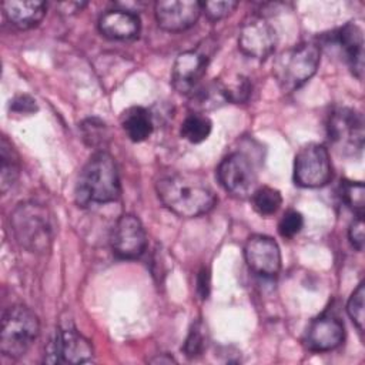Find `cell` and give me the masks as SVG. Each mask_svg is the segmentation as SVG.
Returning a JSON list of instances; mask_svg holds the SVG:
<instances>
[{
  "instance_id": "6da1fadb",
  "label": "cell",
  "mask_w": 365,
  "mask_h": 365,
  "mask_svg": "<svg viewBox=\"0 0 365 365\" xmlns=\"http://www.w3.org/2000/svg\"><path fill=\"white\" fill-rule=\"evenodd\" d=\"M160 201L181 218L207 214L217 202L215 194L204 178L190 173H171L155 182Z\"/></svg>"
},
{
  "instance_id": "7a4b0ae2",
  "label": "cell",
  "mask_w": 365,
  "mask_h": 365,
  "mask_svg": "<svg viewBox=\"0 0 365 365\" xmlns=\"http://www.w3.org/2000/svg\"><path fill=\"white\" fill-rule=\"evenodd\" d=\"M120 177L114 158L97 151L80 171L76 185V201L81 207L113 202L120 195Z\"/></svg>"
},
{
  "instance_id": "3957f363",
  "label": "cell",
  "mask_w": 365,
  "mask_h": 365,
  "mask_svg": "<svg viewBox=\"0 0 365 365\" xmlns=\"http://www.w3.org/2000/svg\"><path fill=\"white\" fill-rule=\"evenodd\" d=\"M11 232L19 245L33 254H44L54 238L53 218L48 208L34 201L20 202L10 214Z\"/></svg>"
},
{
  "instance_id": "277c9868",
  "label": "cell",
  "mask_w": 365,
  "mask_h": 365,
  "mask_svg": "<svg viewBox=\"0 0 365 365\" xmlns=\"http://www.w3.org/2000/svg\"><path fill=\"white\" fill-rule=\"evenodd\" d=\"M321 50L314 43H301L284 50L274 63V76L282 91L291 93L304 86L318 70Z\"/></svg>"
},
{
  "instance_id": "5b68a950",
  "label": "cell",
  "mask_w": 365,
  "mask_h": 365,
  "mask_svg": "<svg viewBox=\"0 0 365 365\" xmlns=\"http://www.w3.org/2000/svg\"><path fill=\"white\" fill-rule=\"evenodd\" d=\"M40 332L37 315L26 305L7 308L1 318L0 351L9 358L23 356L34 344Z\"/></svg>"
},
{
  "instance_id": "8992f818",
  "label": "cell",
  "mask_w": 365,
  "mask_h": 365,
  "mask_svg": "<svg viewBox=\"0 0 365 365\" xmlns=\"http://www.w3.org/2000/svg\"><path fill=\"white\" fill-rule=\"evenodd\" d=\"M329 141L344 155H358L364 148V118L349 107L332 111L328 121Z\"/></svg>"
},
{
  "instance_id": "52a82bcc",
  "label": "cell",
  "mask_w": 365,
  "mask_h": 365,
  "mask_svg": "<svg viewBox=\"0 0 365 365\" xmlns=\"http://www.w3.org/2000/svg\"><path fill=\"white\" fill-rule=\"evenodd\" d=\"M332 165L328 150L318 143L304 145L295 155L294 181L304 188H318L329 182Z\"/></svg>"
},
{
  "instance_id": "ba28073f",
  "label": "cell",
  "mask_w": 365,
  "mask_h": 365,
  "mask_svg": "<svg viewBox=\"0 0 365 365\" xmlns=\"http://www.w3.org/2000/svg\"><path fill=\"white\" fill-rule=\"evenodd\" d=\"M220 184L237 198H248L257 190V171L244 153L228 154L217 168Z\"/></svg>"
},
{
  "instance_id": "9c48e42d",
  "label": "cell",
  "mask_w": 365,
  "mask_h": 365,
  "mask_svg": "<svg viewBox=\"0 0 365 365\" xmlns=\"http://www.w3.org/2000/svg\"><path fill=\"white\" fill-rule=\"evenodd\" d=\"M94 356L91 342L74 327L67 325L57 329L47 346V362L56 364H87Z\"/></svg>"
},
{
  "instance_id": "30bf717a",
  "label": "cell",
  "mask_w": 365,
  "mask_h": 365,
  "mask_svg": "<svg viewBox=\"0 0 365 365\" xmlns=\"http://www.w3.org/2000/svg\"><path fill=\"white\" fill-rule=\"evenodd\" d=\"M111 250L121 259H135L147 248V235L141 221L133 214L121 215L111 231Z\"/></svg>"
},
{
  "instance_id": "8fae6325",
  "label": "cell",
  "mask_w": 365,
  "mask_h": 365,
  "mask_svg": "<svg viewBox=\"0 0 365 365\" xmlns=\"http://www.w3.org/2000/svg\"><path fill=\"white\" fill-rule=\"evenodd\" d=\"M277 46V31L264 17L254 16L248 19L238 36L240 50L252 58H267Z\"/></svg>"
},
{
  "instance_id": "7c38bea8",
  "label": "cell",
  "mask_w": 365,
  "mask_h": 365,
  "mask_svg": "<svg viewBox=\"0 0 365 365\" xmlns=\"http://www.w3.org/2000/svg\"><path fill=\"white\" fill-rule=\"evenodd\" d=\"M244 255L248 268L261 277L272 278L281 269L279 247L268 235H251L245 242Z\"/></svg>"
},
{
  "instance_id": "4fadbf2b",
  "label": "cell",
  "mask_w": 365,
  "mask_h": 365,
  "mask_svg": "<svg viewBox=\"0 0 365 365\" xmlns=\"http://www.w3.org/2000/svg\"><path fill=\"white\" fill-rule=\"evenodd\" d=\"M154 11L163 30L178 33L197 23L201 14V3L195 0H161L155 3Z\"/></svg>"
},
{
  "instance_id": "5bb4252c",
  "label": "cell",
  "mask_w": 365,
  "mask_h": 365,
  "mask_svg": "<svg viewBox=\"0 0 365 365\" xmlns=\"http://www.w3.org/2000/svg\"><path fill=\"white\" fill-rule=\"evenodd\" d=\"M208 60V54L201 50H188L178 54L171 73L173 87L181 94L192 93L205 74Z\"/></svg>"
},
{
  "instance_id": "9a60e30c",
  "label": "cell",
  "mask_w": 365,
  "mask_h": 365,
  "mask_svg": "<svg viewBox=\"0 0 365 365\" xmlns=\"http://www.w3.org/2000/svg\"><path fill=\"white\" fill-rule=\"evenodd\" d=\"M345 336L344 324L339 318L325 314L309 324L305 334V346L312 352H328L338 348Z\"/></svg>"
},
{
  "instance_id": "2e32d148",
  "label": "cell",
  "mask_w": 365,
  "mask_h": 365,
  "mask_svg": "<svg viewBox=\"0 0 365 365\" xmlns=\"http://www.w3.org/2000/svg\"><path fill=\"white\" fill-rule=\"evenodd\" d=\"M141 29L140 17L134 10L111 9L98 20L100 33L111 40H130L138 36Z\"/></svg>"
},
{
  "instance_id": "e0dca14e",
  "label": "cell",
  "mask_w": 365,
  "mask_h": 365,
  "mask_svg": "<svg viewBox=\"0 0 365 365\" xmlns=\"http://www.w3.org/2000/svg\"><path fill=\"white\" fill-rule=\"evenodd\" d=\"M334 36L345 54V60L352 74L361 80L364 73V34L361 27L354 23H348Z\"/></svg>"
},
{
  "instance_id": "ac0fdd59",
  "label": "cell",
  "mask_w": 365,
  "mask_h": 365,
  "mask_svg": "<svg viewBox=\"0 0 365 365\" xmlns=\"http://www.w3.org/2000/svg\"><path fill=\"white\" fill-rule=\"evenodd\" d=\"M6 19L20 30H29L36 27L44 17L47 4L38 0L21 1L9 0L1 4Z\"/></svg>"
},
{
  "instance_id": "d6986e66",
  "label": "cell",
  "mask_w": 365,
  "mask_h": 365,
  "mask_svg": "<svg viewBox=\"0 0 365 365\" xmlns=\"http://www.w3.org/2000/svg\"><path fill=\"white\" fill-rule=\"evenodd\" d=\"M121 125L127 137L134 143L147 140L154 128L153 117L144 107H130L123 113Z\"/></svg>"
},
{
  "instance_id": "ffe728a7",
  "label": "cell",
  "mask_w": 365,
  "mask_h": 365,
  "mask_svg": "<svg viewBox=\"0 0 365 365\" xmlns=\"http://www.w3.org/2000/svg\"><path fill=\"white\" fill-rule=\"evenodd\" d=\"M0 158H1V168H0V187L1 192H6L19 178L20 175V160L16 150L7 141L6 137L1 138L0 147Z\"/></svg>"
},
{
  "instance_id": "44dd1931",
  "label": "cell",
  "mask_w": 365,
  "mask_h": 365,
  "mask_svg": "<svg viewBox=\"0 0 365 365\" xmlns=\"http://www.w3.org/2000/svg\"><path fill=\"white\" fill-rule=\"evenodd\" d=\"M212 128L211 120L202 113H191L181 124V137L192 144L202 143L208 138Z\"/></svg>"
},
{
  "instance_id": "7402d4cb",
  "label": "cell",
  "mask_w": 365,
  "mask_h": 365,
  "mask_svg": "<svg viewBox=\"0 0 365 365\" xmlns=\"http://www.w3.org/2000/svg\"><path fill=\"white\" fill-rule=\"evenodd\" d=\"M251 198H252L254 210L262 217H269L275 214L282 204L281 192L277 188H272L268 185L257 187Z\"/></svg>"
},
{
  "instance_id": "603a6c76",
  "label": "cell",
  "mask_w": 365,
  "mask_h": 365,
  "mask_svg": "<svg viewBox=\"0 0 365 365\" xmlns=\"http://www.w3.org/2000/svg\"><path fill=\"white\" fill-rule=\"evenodd\" d=\"M224 103H227V100L222 93L221 83H214V84H210V86L198 90L191 98V107L195 110L194 113L211 110Z\"/></svg>"
},
{
  "instance_id": "cb8c5ba5",
  "label": "cell",
  "mask_w": 365,
  "mask_h": 365,
  "mask_svg": "<svg viewBox=\"0 0 365 365\" xmlns=\"http://www.w3.org/2000/svg\"><path fill=\"white\" fill-rule=\"evenodd\" d=\"M341 198L356 215H364L365 187L361 181H342Z\"/></svg>"
},
{
  "instance_id": "d4e9b609",
  "label": "cell",
  "mask_w": 365,
  "mask_h": 365,
  "mask_svg": "<svg viewBox=\"0 0 365 365\" xmlns=\"http://www.w3.org/2000/svg\"><path fill=\"white\" fill-rule=\"evenodd\" d=\"M364 298H365V287H364V282H361L356 287V289L352 292L346 304V312L361 332L364 331V322H365Z\"/></svg>"
},
{
  "instance_id": "484cf974",
  "label": "cell",
  "mask_w": 365,
  "mask_h": 365,
  "mask_svg": "<svg viewBox=\"0 0 365 365\" xmlns=\"http://www.w3.org/2000/svg\"><path fill=\"white\" fill-rule=\"evenodd\" d=\"M222 93L228 103H244L251 93V84L245 77L238 76L230 83H221Z\"/></svg>"
},
{
  "instance_id": "4316f807",
  "label": "cell",
  "mask_w": 365,
  "mask_h": 365,
  "mask_svg": "<svg viewBox=\"0 0 365 365\" xmlns=\"http://www.w3.org/2000/svg\"><path fill=\"white\" fill-rule=\"evenodd\" d=\"M81 130H83L84 140L87 141V144L93 145V147L104 145L106 141L108 140V133H107L106 124L97 118L86 120L81 125Z\"/></svg>"
},
{
  "instance_id": "83f0119b",
  "label": "cell",
  "mask_w": 365,
  "mask_h": 365,
  "mask_svg": "<svg viewBox=\"0 0 365 365\" xmlns=\"http://www.w3.org/2000/svg\"><path fill=\"white\" fill-rule=\"evenodd\" d=\"M304 227V217L301 212L295 210L287 211L278 222V232L284 238H292L297 235Z\"/></svg>"
},
{
  "instance_id": "f1b7e54d",
  "label": "cell",
  "mask_w": 365,
  "mask_h": 365,
  "mask_svg": "<svg viewBox=\"0 0 365 365\" xmlns=\"http://www.w3.org/2000/svg\"><path fill=\"white\" fill-rule=\"evenodd\" d=\"M237 1L234 0H221V1H202L201 3V11L205 13V16L212 20H221L224 17H227L235 7H237Z\"/></svg>"
},
{
  "instance_id": "f546056e",
  "label": "cell",
  "mask_w": 365,
  "mask_h": 365,
  "mask_svg": "<svg viewBox=\"0 0 365 365\" xmlns=\"http://www.w3.org/2000/svg\"><path fill=\"white\" fill-rule=\"evenodd\" d=\"M204 345H205V339H204L202 328H201V324L197 322L190 329L182 349L188 358H195L201 355V352L204 351Z\"/></svg>"
},
{
  "instance_id": "4dcf8cb0",
  "label": "cell",
  "mask_w": 365,
  "mask_h": 365,
  "mask_svg": "<svg viewBox=\"0 0 365 365\" xmlns=\"http://www.w3.org/2000/svg\"><path fill=\"white\" fill-rule=\"evenodd\" d=\"M348 237L352 244V247L356 251L364 250L365 244V234H364V215H356V218L351 222L348 230Z\"/></svg>"
},
{
  "instance_id": "1f68e13d",
  "label": "cell",
  "mask_w": 365,
  "mask_h": 365,
  "mask_svg": "<svg viewBox=\"0 0 365 365\" xmlns=\"http://www.w3.org/2000/svg\"><path fill=\"white\" fill-rule=\"evenodd\" d=\"M11 110L17 113H33L37 110L36 101L29 96H19L11 103Z\"/></svg>"
},
{
  "instance_id": "d6a6232c",
  "label": "cell",
  "mask_w": 365,
  "mask_h": 365,
  "mask_svg": "<svg viewBox=\"0 0 365 365\" xmlns=\"http://www.w3.org/2000/svg\"><path fill=\"white\" fill-rule=\"evenodd\" d=\"M197 291L202 299L208 297L210 292V272L207 268H202L197 277Z\"/></svg>"
},
{
  "instance_id": "836d02e7",
  "label": "cell",
  "mask_w": 365,
  "mask_h": 365,
  "mask_svg": "<svg viewBox=\"0 0 365 365\" xmlns=\"http://www.w3.org/2000/svg\"><path fill=\"white\" fill-rule=\"evenodd\" d=\"M57 6H60V7H67V10H66L64 13H66V14H71V13L80 11V10L86 6V3H78V1H76V3H58Z\"/></svg>"
},
{
  "instance_id": "e575fe53",
  "label": "cell",
  "mask_w": 365,
  "mask_h": 365,
  "mask_svg": "<svg viewBox=\"0 0 365 365\" xmlns=\"http://www.w3.org/2000/svg\"><path fill=\"white\" fill-rule=\"evenodd\" d=\"M153 362H174L173 358H157V359H153Z\"/></svg>"
}]
</instances>
